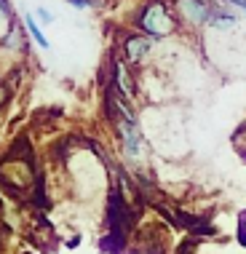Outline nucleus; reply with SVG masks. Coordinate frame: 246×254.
I'll return each mask as SVG.
<instances>
[{
	"label": "nucleus",
	"mask_w": 246,
	"mask_h": 254,
	"mask_svg": "<svg viewBox=\"0 0 246 254\" xmlns=\"http://www.w3.org/2000/svg\"><path fill=\"white\" fill-rule=\"evenodd\" d=\"M136 24H139V30H145L147 35H163V32H169L174 27L172 16H169V11L163 8L161 3H150L142 8L139 19H136Z\"/></svg>",
	"instance_id": "nucleus-1"
},
{
	"label": "nucleus",
	"mask_w": 246,
	"mask_h": 254,
	"mask_svg": "<svg viewBox=\"0 0 246 254\" xmlns=\"http://www.w3.org/2000/svg\"><path fill=\"white\" fill-rule=\"evenodd\" d=\"M180 8H182L184 16H187L190 22H195V24L206 22V19L211 16L209 5L203 3V0H180Z\"/></svg>",
	"instance_id": "nucleus-2"
},
{
	"label": "nucleus",
	"mask_w": 246,
	"mask_h": 254,
	"mask_svg": "<svg viewBox=\"0 0 246 254\" xmlns=\"http://www.w3.org/2000/svg\"><path fill=\"white\" fill-rule=\"evenodd\" d=\"M150 46H153V43H150V38H128L126 40V57L134 59V62L142 59L150 51Z\"/></svg>",
	"instance_id": "nucleus-3"
},
{
	"label": "nucleus",
	"mask_w": 246,
	"mask_h": 254,
	"mask_svg": "<svg viewBox=\"0 0 246 254\" xmlns=\"http://www.w3.org/2000/svg\"><path fill=\"white\" fill-rule=\"evenodd\" d=\"M121 128H123V139H126L128 155L136 158V150H139V134H136V128H134V121H126Z\"/></svg>",
	"instance_id": "nucleus-4"
},
{
	"label": "nucleus",
	"mask_w": 246,
	"mask_h": 254,
	"mask_svg": "<svg viewBox=\"0 0 246 254\" xmlns=\"http://www.w3.org/2000/svg\"><path fill=\"white\" fill-rule=\"evenodd\" d=\"M24 27H27V32L32 35V40H35L40 49H49V38H46L43 30H40V27L35 24V19H32V16H24Z\"/></svg>",
	"instance_id": "nucleus-5"
},
{
	"label": "nucleus",
	"mask_w": 246,
	"mask_h": 254,
	"mask_svg": "<svg viewBox=\"0 0 246 254\" xmlns=\"http://www.w3.org/2000/svg\"><path fill=\"white\" fill-rule=\"evenodd\" d=\"M115 78H118V86L123 94H134V83L131 78H128V72L123 70V64H115Z\"/></svg>",
	"instance_id": "nucleus-6"
},
{
	"label": "nucleus",
	"mask_w": 246,
	"mask_h": 254,
	"mask_svg": "<svg viewBox=\"0 0 246 254\" xmlns=\"http://www.w3.org/2000/svg\"><path fill=\"white\" fill-rule=\"evenodd\" d=\"M67 3H70L72 8H88V5H91V0H67Z\"/></svg>",
	"instance_id": "nucleus-7"
},
{
	"label": "nucleus",
	"mask_w": 246,
	"mask_h": 254,
	"mask_svg": "<svg viewBox=\"0 0 246 254\" xmlns=\"http://www.w3.org/2000/svg\"><path fill=\"white\" fill-rule=\"evenodd\" d=\"M38 16L43 19V22H54V16H51V13L46 11V8H38Z\"/></svg>",
	"instance_id": "nucleus-8"
},
{
	"label": "nucleus",
	"mask_w": 246,
	"mask_h": 254,
	"mask_svg": "<svg viewBox=\"0 0 246 254\" xmlns=\"http://www.w3.org/2000/svg\"><path fill=\"white\" fill-rule=\"evenodd\" d=\"M228 3H236V5H241V8L246 11V0H228Z\"/></svg>",
	"instance_id": "nucleus-9"
},
{
	"label": "nucleus",
	"mask_w": 246,
	"mask_h": 254,
	"mask_svg": "<svg viewBox=\"0 0 246 254\" xmlns=\"http://www.w3.org/2000/svg\"><path fill=\"white\" fill-rule=\"evenodd\" d=\"M0 8H3L5 13H8V11H11V8H8V0H0Z\"/></svg>",
	"instance_id": "nucleus-10"
}]
</instances>
